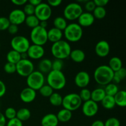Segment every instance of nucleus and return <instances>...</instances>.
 Segmentation results:
<instances>
[{"instance_id": "nucleus-22", "label": "nucleus", "mask_w": 126, "mask_h": 126, "mask_svg": "<svg viewBox=\"0 0 126 126\" xmlns=\"http://www.w3.org/2000/svg\"><path fill=\"white\" fill-rule=\"evenodd\" d=\"M52 62L49 59H43L39 62L38 65V71L41 73L48 74L52 70Z\"/></svg>"}, {"instance_id": "nucleus-8", "label": "nucleus", "mask_w": 126, "mask_h": 126, "mask_svg": "<svg viewBox=\"0 0 126 126\" xmlns=\"http://www.w3.org/2000/svg\"><path fill=\"white\" fill-rule=\"evenodd\" d=\"M83 12L82 6L78 2L68 4L63 10L64 18L70 21L77 20Z\"/></svg>"}, {"instance_id": "nucleus-26", "label": "nucleus", "mask_w": 126, "mask_h": 126, "mask_svg": "<svg viewBox=\"0 0 126 126\" xmlns=\"http://www.w3.org/2000/svg\"><path fill=\"white\" fill-rule=\"evenodd\" d=\"M108 66L114 73L123 68V62L120 58L118 57H113L109 60Z\"/></svg>"}, {"instance_id": "nucleus-21", "label": "nucleus", "mask_w": 126, "mask_h": 126, "mask_svg": "<svg viewBox=\"0 0 126 126\" xmlns=\"http://www.w3.org/2000/svg\"><path fill=\"white\" fill-rule=\"evenodd\" d=\"M69 57L75 62L81 63L86 59V54L81 49H75L71 50Z\"/></svg>"}, {"instance_id": "nucleus-32", "label": "nucleus", "mask_w": 126, "mask_h": 126, "mask_svg": "<svg viewBox=\"0 0 126 126\" xmlns=\"http://www.w3.org/2000/svg\"><path fill=\"white\" fill-rule=\"evenodd\" d=\"M53 23H54V28H57L62 32H63L68 25L66 20L62 17H57L54 18Z\"/></svg>"}, {"instance_id": "nucleus-2", "label": "nucleus", "mask_w": 126, "mask_h": 126, "mask_svg": "<svg viewBox=\"0 0 126 126\" xmlns=\"http://www.w3.org/2000/svg\"><path fill=\"white\" fill-rule=\"evenodd\" d=\"M70 44L66 41L60 40L53 43L51 46V54L55 59L63 60L69 57L71 51Z\"/></svg>"}, {"instance_id": "nucleus-44", "label": "nucleus", "mask_w": 126, "mask_h": 126, "mask_svg": "<svg viewBox=\"0 0 126 126\" xmlns=\"http://www.w3.org/2000/svg\"><path fill=\"white\" fill-rule=\"evenodd\" d=\"M96 7L94 1H87L84 4V8L87 12L92 13Z\"/></svg>"}, {"instance_id": "nucleus-37", "label": "nucleus", "mask_w": 126, "mask_h": 126, "mask_svg": "<svg viewBox=\"0 0 126 126\" xmlns=\"http://www.w3.org/2000/svg\"><path fill=\"white\" fill-rule=\"evenodd\" d=\"M78 95L82 102L83 101L84 102L86 101L90 100L91 98V91L87 88L81 89Z\"/></svg>"}, {"instance_id": "nucleus-24", "label": "nucleus", "mask_w": 126, "mask_h": 126, "mask_svg": "<svg viewBox=\"0 0 126 126\" xmlns=\"http://www.w3.org/2000/svg\"><path fill=\"white\" fill-rule=\"evenodd\" d=\"M116 105L119 107H125L126 106V92L124 90L119 91L114 96Z\"/></svg>"}, {"instance_id": "nucleus-35", "label": "nucleus", "mask_w": 126, "mask_h": 126, "mask_svg": "<svg viewBox=\"0 0 126 126\" xmlns=\"http://www.w3.org/2000/svg\"><path fill=\"white\" fill-rule=\"evenodd\" d=\"M92 14H93L95 19L97 18V19L101 20L103 19L106 17V16H107V11H106L105 7H96Z\"/></svg>"}, {"instance_id": "nucleus-4", "label": "nucleus", "mask_w": 126, "mask_h": 126, "mask_svg": "<svg viewBox=\"0 0 126 126\" xmlns=\"http://www.w3.org/2000/svg\"><path fill=\"white\" fill-rule=\"evenodd\" d=\"M63 34L68 41L76 43L82 38L83 35V30L78 23H71L67 25L63 30Z\"/></svg>"}, {"instance_id": "nucleus-9", "label": "nucleus", "mask_w": 126, "mask_h": 126, "mask_svg": "<svg viewBox=\"0 0 126 126\" xmlns=\"http://www.w3.org/2000/svg\"><path fill=\"white\" fill-rule=\"evenodd\" d=\"M11 46L12 50L18 52L20 54L27 53L30 43L29 40L23 36H16L11 41Z\"/></svg>"}, {"instance_id": "nucleus-38", "label": "nucleus", "mask_w": 126, "mask_h": 126, "mask_svg": "<svg viewBox=\"0 0 126 126\" xmlns=\"http://www.w3.org/2000/svg\"><path fill=\"white\" fill-rule=\"evenodd\" d=\"M16 114H17V111L15 110V108H12V107H8L5 110L4 115L6 119L11 120V119L16 118Z\"/></svg>"}, {"instance_id": "nucleus-49", "label": "nucleus", "mask_w": 126, "mask_h": 126, "mask_svg": "<svg viewBox=\"0 0 126 126\" xmlns=\"http://www.w3.org/2000/svg\"><path fill=\"white\" fill-rule=\"evenodd\" d=\"M6 92V86L4 82L0 80V98L3 97Z\"/></svg>"}, {"instance_id": "nucleus-5", "label": "nucleus", "mask_w": 126, "mask_h": 126, "mask_svg": "<svg viewBox=\"0 0 126 126\" xmlns=\"http://www.w3.org/2000/svg\"><path fill=\"white\" fill-rule=\"evenodd\" d=\"M82 100L78 94L70 93L63 97L62 104L64 109L73 112L78 110L82 105Z\"/></svg>"}, {"instance_id": "nucleus-17", "label": "nucleus", "mask_w": 126, "mask_h": 126, "mask_svg": "<svg viewBox=\"0 0 126 126\" xmlns=\"http://www.w3.org/2000/svg\"><path fill=\"white\" fill-rule=\"evenodd\" d=\"M36 97V91L27 87L23 89L20 94V98L23 102L30 103L33 102Z\"/></svg>"}, {"instance_id": "nucleus-16", "label": "nucleus", "mask_w": 126, "mask_h": 126, "mask_svg": "<svg viewBox=\"0 0 126 126\" xmlns=\"http://www.w3.org/2000/svg\"><path fill=\"white\" fill-rule=\"evenodd\" d=\"M95 52L99 57H106L110 52V46L105 40H101L96 44Z\"/></svg>"}, {"instance_id": "nucleus-7", "label": "nucleus", "mask_w": 126, "mask_h": 126, "mask_svg": "<svg viewBox=\"0 0 126 126\" xmlns=\"http://www.w3.org/2000/svg\"><path fill=\"white\" fill-rule=\"evenodd\" d=\"M45 82L44 75L39 71H34L27 77V84L28 87L34 90L39 91L43 87Z\"/></svg>"}, {"instance_id": "nucleus-11", "label": "nucleus", "mask_w": 126, "mask_h": 126, "mask_svg": "<svg viewBox=\"0 0 126 126\" xmlns=\"http://www.w3.org/2000/svg\"><path fill=\"white\" fill-rule=\"evenodd\" d=\"M52 13V8L47 3L43 2L35 7L34 16L39 21H47L50 18Z\"/></svg>"}, {"instance_id": "nucleus-20", "label": "nucleus", "mask_w": 126, "mask_h": 126, "mask_svg": "<svg viewBox=\"0 0 126 126\" xmlns=\"http://www.w3.org/2000/svg\"><path fill=\"white\" fill-rule=\"evenodd\" d=\"M59 123L56 114L53 113L46 114L41 121V126H58Z\"/></svg>"}, {"instance_id": "nucleus-12", "label": "nucleus", "mask_w": 126, "mask_h": 126, "mask_svg": "<svg viewBox=\"0 0 126 126\" xmlns=\"http://www.w3.org/2000/svg\"><path fill=\"white\" fill-rule=\"evenodd\" d=\"M82 111L84 115L86 117L91 118L97 114L98 111V103L94 102L92 100L86 101L82 103Z\"/></svg>"}, {"instance_id": "nucleus-25", "label": "nucleus", "mask_w": 126, "mask_h": 126, "mask_svg": "<svg viewBox=\"0 0 126 126\" xmlns=\"http://www.w3.org/2000/svg\"><path fill=\"white\" fill-rule=\"evenodd\" d=\"M106 95L105 92L104 91V89L102 88H97L93 90L91 92V98L94 102L98 103L101 102V101L103 99Z\"/></svg>"}, {"instance_id": "nucleus-31", "label": "nucleus", "mask_w": 126, "mask_h": 126, "mask_svg": "<svg viewBox=\"0 0 126 126\" xmlns=\"http://www.w3.org/2000/svg\"><path fill=\"white\" fill-rule=\"evenodd\" d=\"M49 98L50 103L54 107H59L62 104V96L57 92H54Z\"/></svg>"}, {"instance_id": "nucleus-1", "label": "nucleus", "mask_w": 126, "mask_h": 126, "mask_svg": "<svg viewBox=\"0 0 126 126\" xmlns=\"http://www.w3.org/2000/svg\"><path fill=\"white\" fill-rule=\"evenodd\" d=\"M114 72L107 65H102L96 68L94 73V79L97 84L107 86L112 82Z\"/></svg>"}, {"instance_id": "nucleus-55", "label": "nucleus", "mask_w": 126, "mask_h": 126, "mask_svg": "<svg viewBox=\"0 0 126 126\" xmlns=\"http://www.w3.org/2000/svg\"><path fill=\"white\" fill-rule=\"evenodd\" d=\"M0 47H1V43H0Z\"/></svg>"}, {"instance_id": "nucleus-3", "label": "nucleus", "mask_w": 126, "mask_h": 126, "mask_svg": "<svg viewBox=\"0 0 126 126\" xmlns=\"http://www.w3.org/2000/svg\"><path fill=\"white\" fill-rule=\"evenodd\" d=\"M47 84L52 88L53 90L63 89L66 84V79L65 75L62 71L51 70L47 76Z\"/></svg>"}, {"instance_id": "nucleus-14", "label": "nucleus", "mask_w": 126, "mask_h": 126, "mask_svg": "<svg viewBox=\"0 0 126 126\" xmlns=\"http://www.w3.org/2000/svg\"><path fill=\"white\" fill-rule=\"evenodd\" d=\"M75 84L76 86L81 89L86 88L91 81L89 74L85 71H81L78 73L75 77Z\"/></svg>"}, {"instance_id": "nucleus-48", "label": "nucleus", "mask_w": 126, "mask_h": 126, "mask_svg": "<svg viewBox=\"0 0 126 126\" xmlns=\"http://www.w3.org/2000/svg\"><path fill=\"white\" fill-rule=\"evenodd\" d=\"M62 1L61 0H48L47 4L50 7H56L60 6Z\"/></svg>"}, {"instance_id": "nucleus-6", "label": "nucleus", "mask_w": 126, "mask_h": 126, "mask_svg": "<svg viewBox=\"0 0 126 126\" xmlns=\"http://www.w3.org/2000/svg\"><path fill=\"white\" fill-rule=\"evenodd\" d=\"M30 39L33 44L43 46L48 41L47 30L39 25L33 28L30 33Z\"/></svg>"}, {"instance_id": "nucleus-36", "label": "nucleus", "mask_w": 126, "mask_h": 126, "mask_svg": "<svg viewBox=\"0 0 126 126\" xmlns=\"http://www.w3.org/2000/svg\"><path fill=\"white\" fill-rule=\"evenodd\" d=\"M39 94L44 97H49L53 93L54 90L48 84H44L39 90Z\"/></svg>"}, {"instance_id": "nucleus-42", "label": "nucleus", "mask_w": 126, "mask_h": 126, "mask_svg": "<svg viewBox=\"0 0 126 126\" xmlns=\"http://www.w3.org/2000/svg\"><path fill=\"white\" fill-rule=\"evenodd\" d=\"M4 70L7 74H13L16 72V65L7 62L4 66Z\"/></svg>"}, {"instance_id": "nucleus-34", "label": "nucleus", "mask_w": 126, "mask_h": 126, "mask_svg": "<svg viewBox=\"0 0 126 126\" xmlns=\"http://www.w3.org/2000/svg\"><path fill=\"white\" fill-rule=\"evenodd\" d=\"M104 91L107 95L114 97L116 94L117 92L119 91V89H118V86L116 84L113 83V82H111V83L105 86Z\"/></svg>"}, {"instance_id": "nucleus-10", "label": "nucleus", "mask_w": 126, "mask_h": 126, "mask_svg": "<svg viewBox=\"0 0 126 126\" xmlns=\"http://www.w3.org/2000/svg\"><path fill=\"white\" fill-rule=\"evenodd\" d=\"M33 63L29 59H21L16 64V72L22 77H28L34 71Z\"/></svg>"}, {"instance_id": "nucleus-19", "label": "nucleus", "mask_w": 126, "mask_h": 126, "mask_svg": "<svg viewBox=\"0 0 126 126\" xmlns=\"http://www.w3.org/2000/svg\"><path fill=\"white\" fill-rule=\"evenodd\" d=\"M63 36V34L62 31L54 27L47 31V39L48 41L52 43V44L62 40Z\"/></svg>"}, {"instance_id": "nucleus-50", "label": "nucleus", "mask_w": 126, "mask_h": 126, "mask_svg": "<svg viewBox=\"0 0 126 126\" xmlns=\"http://www.w3.org/2000/svg\"><path fill=\"white\" fill-rule=\"evenodd\" d=\"M11 2L16 6H20L25 4L28 2V1H27V0H12Z\"/></svg>"}, {"instance_id": "nucleus-29", "label": "nucleus", "mask_w": 126, "mask_h": 126, "mask_svg": "<svg viewBox=\"0 0 126 126\" xmlns=\"http://www.w3.org/2000/svg\"><path fill=\"white\" fill-rule=\"evenodd\" d=\"M101 103H102V107L106 110H112L116 106L114 97L107 95L103 98V99L101 101Z\"/></svg>"}, {"instance_id": "nucleus-51", "label": "nucleus", "mask_w": 126, "mask_h": 126, "mask_svg": "<svg viewBox=\"0 0 126 126\" xmlns=\"http://www.w3.org/2000/svg\"><path fill=\"white\" fill-rule=\"evenodd\" d=\"M6 123L7 122L4 115L3 113L0 112V126H6Z\"/></svg>"}, {"instance_id": "nucleus-41", "label": "nucleus", "mask_w": 126, "mask_h": 126, "mask_svg": "<svg viewBox=\"0 0 126 126\" xmlns=\"http://www.w3.org/2000/svg\"><path fill=\"white\" fill-rule=\"evenodd\" d=\"M63 67V62L62 60L55 59L52 63V70L55 71H62Z\"/></svg>"}, {"instance_id": "nucleus-54", "label": "nucleus", "mask_w": 126, "mask_h": 126, "mask_svg": "<svg viewBox=\"0 0 126 126\" xmlns=\"http://www.w3.org/2000/svg\"><path fill=\"white\" fill-rule=\"evenodd\" d=\"M47 25H48L47 21H41V22H39V26L43 28L46 29Z\"/></svg>"}, {"instance_id": "nucleus-46", "label": "nucleus", "mask_w": 126, "mask_h": 126, "mask_svg": "<svg viewBox=\"0 0 126 126\" xmlns=\"http://www.w3.org/2000/svg\"><path fill=\"white\" fill-rule=\"evenodd\" d=\"M7 30L8 31V32L10 34L14 35V34H16L18 33V27L17 25H16L11 24L9 27V28H7Z\"/></svg>"}, {"instance_id": "nucleus-27", "label": "nucleus", "mask_w": 126, "mask_h": 126, "mask_svg": "<svg viewBox=\"0 0 126 126\" xmlns=\"http://www.w3.org/2000/svg\"><path fill=\"white\" fill-rule=\"evenodd\" d=\"M6 59L7 62L16 65L22 59L21 54L14 50H11L7 52L6 55Z\"/></svg>"}, {"instance_id": "nucleus-53", "label": "nucleus", "mask_w": 126, "mask_h": 126, "mask_svg": "<svg viewBox=\"0 0 126 126\" xmlns=\"http://www.w3.org/2000/svg\"><path fill=\"white\" fill-rule=\"evenodd\" d=\"M91 126H105L104 123L101 120H96L92 123Z\"/></svg>"}, {"instance_id": "nucleus-52", "label": "nucleus", "mask_w": 126, "mask_h": 126, "mask_svg": "<svg viewBox=\"0 0 126 126\" xmlns=\"http://www.w3.org/2000/svg\"><path fill=\"white\" fill-rule=\"evenodd\" d=\"M30 4H32V6H33L34 7H36L37 6L41 4L42 2V1L41 0H30L29 1H28Z\"/></svg>"}, {"instance_id": "nucleus-28", "label": "nucleus", "mask_w": 126, "mask_h": 126, "mask_svg": "<svg viewBox=\"0 0 126 126\" xmlns=\"http://www.w3.org/2000/svg\"><path fill=\"white\" fill-rule=\"evenodd\" d=\"M31 117V112L28 108H22L18 110L17 111L16 114V118L22 121L23 123V121L28 120Z\"/></svg>"}, {"instance_id": "nucleus-39", "label": "nucleus", "mask_w": 126, "mask_h": 126, "mask_svg": "<svg viewBox=\"0 0 126 126\" xmlns=\"http://www.w3.org/2000/svg\"><path fill=\"white\" fill-rule=\"evenodd\" d=\"M34 11H35V7L32 6V4L27 2L24 5V7H23V12L26 16H32V15L34 14Z\"/></svg>"}, {"instance_id": "nucleus-18", "label": "nucleus", "mask_w": 126, "mask_h": 126, "mask_svg": "<svg viewBox=\"0 0 126 126\" xmlns=\"http://www.w3.org/2000/svg\"><path fill=\"white\" fill-rule=\"evenodd\" d=\"M78 23L81 27H89L92 26L95 22L93 14L90 12H82L78 18Z\"/></svg>"}, {"instance_id": "nucleus-43", "label": "nucleus", "mask_w": 126, "mask_h": 126, "mask_svg": "<svg viewBox=\"0 0 126 126\" xmlns=\"http://www.w3.org/2000/svg\"><path fill=\"white\" fill-rule=\"evenodd\" d=\"M105 126H120L121 123L119 119L114 117L108 118L104 123Z\"/></svg>"}, {"instance_id": "nucleus-15", "label": "nucleus", "mask_w": 126, "mask_h": 126, "mask_svg": "<svg viewBox=\"0 0 126 126\" xmlns=\"http://www.w3.org/2000/svg\"><path fill=\"white\" fill-rule=\"evenodd\" d=\"M44 54H45V50L43 46L35 45V44L30 46L27 52L28 57L33 60L41 59L44 56Z\"/></svg>"}, {"instance_id": "nucleus-40", "label": "nucleus", "mask_w": 126, "mask_h": 126, "mask_svg": "<svg viewBox=\"0 0 126 126\" xmlns=\"http://www.w3.org/2000/svg\"><path fill=\"white\" fill-rule=\"evenodd\" d=\"M11 25L8 18L5 17H0V31L7 30Z\"/></svg>"}, {"instance_id": "nucleus-47", "label": "nucleus", "mask_w": 126, "mask_h": 126, "mask_svg": "<svg viewBox=\"0 0 126 126\" xmlns=\"http://www.w3.org/2000/svg\"><path fill=\"white\" fill-rule=\"evenodd\" d=\"M94 3L96 7H105L109 2L108 0H94Z\"/></svg>"}, {"instance_id": "nucleus-13", "label": "nucleus", "mask_w": 126, "mask_h": 126, "mask_svg": "<svg viewBox=\"0 0 126 126\" xmlns=\"http://www.w3.org/2000/svg\"><path fill=\"white\" fill-rule=\"evenodd\" d=\"M26 17L27 16L23 12V10L19 9H16L14 10H12L10 12L8 17V19L11 24L18 26L24 23Z\"/></svg>"}, {"instance_id": "nucleus-45", "label": "nucleus", "mask_w": 126, "mask_h": 126, "mask_svg": "<svg viewBox=\"0 0 126 126\" xmlns=\"http://www.w3.org/2000/svg\"><path fill=\"white\" fill-rule=\"evenodd\" d=\"M6 126H23V123L16 118L9 120L8 122L6 123Z\"/></svg>"}, {"instance_id": "nucleus-30", "label": "nucleus", "mask_w": 126, "mask_h": 126, "mask_svg": "<svg viewBox=\"0 0 126 126\" xmlns=\"http://www.w3.org/2000/svg\"><path fill=\"white\" fill-rule=\"evenodd\" d=\"M126 77V70L125 68L123 67L119 70L118 71L114 73V76H113L112 82L115 84H119L123 80H124Z\"/></svg>"}, {"instance_id": "nucleus-23", "label": "nucleus", "mask_w": 126, "mask_h": 126, "mask_svg": "<svg viewBox=\"0 0 126 126\" xmlns=\"http://www.w3.org/2000/svg\"><path fill=\"white\" fill-rule=\"evenodd\" d=\"M57 118L59 122H61V123H67L69 121L71 120L72 118V112L66 109L60 110L57 114H56Z\"/></svg>"}, {"instance_id": "nucleus-56", "label": "nucleus", "mask_w": 126, "mask_h": 126, "mask_svg": "<svg viewBox=\"0 0 126 126\" xmlns=\"http://www.w3.org/2000/svg\"></svg>"}, {"instance_id": "nucleus-33", "label": "nucleus", "mask_w": 126, "mask_h": 126, "mask_svg": "<svg viewBox=\"0 0 126 126\" xmlns=\"http://www.w3.org/2000/svg\"><path fill=\"white\" fill-rule=\"evenodd\" d=\"M39 22L40 21L38 19V18L34 15H32L26 17L24 23H25L27 27L33 29L39 25Z\"/></svg>"}]
</instances>
